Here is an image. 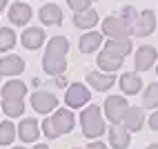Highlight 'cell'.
<instances>
[{
    "label": "cell",
    "mask_w": 158,
    "mask_h": 149,
    "mask_svg": "<svg viewBox=\"0 0 158 149\" xmlns=\"http://www.w3.org/2000/svg\"><path fill=\"white\" fill-rule=\"evenodd\" d=\"M67 54H69V40L65 36H54L47 42L45 56H43V69L49 76H62L67 69Z\"/></svg>",
    "instance_id": "obj_1"
},
{
    "label": "cell",
    "mask_w": 158,
    "mask_h": 149,
    "mask_svg": "<svg viewBox=\"0 0 158 149\" xmlns=\"http://www.w3.org/2000/svg\"><path fill=\"white\" fill-rule=\"evenodd\" d=\"M73 122H76V118H73L71 109H56L49 118L43 120V134L49 140H54V138L69 134L73 129Z\"/></svg>",
    "instance_id": "obj_2"
},
{
    "label": "cell",
    "mask_w": 158,
    "mask_h": 149,
    "mask_svg": "<svg viewBox=\"0 0 158 149\" xmlns=\"http://www.w3.org/2000/svg\"><path fill=\"white\" fill-rule=\"evenodd\" d=\"M80 125H82V134L87 138H98L105 134V120L98 105H89L80 111Z\"/></svg>",
    "instance_id": "obj_3"
},
{
    "label": "cell",
    "mask_w": 158,
    "mask_h": 149,
    "mask_svg": "<svg viewBox=\"0 0 158 149\" xmlns=\"http://www.w3.org/2000/svg\"><path fill=\"white\" fill-rule=\"evenodd\" d=\"M102 34L109 38H129L134 31L120 16H107L102 20Z\"/></svg>",
    "instance_id": "obj_4"
},
{
    "label": "cell",
    "mask_w": 158,
    "mask_h": 149,
    "mask_svg": "<svg viewBox=\"0 0 158 149\" xmlns=\"http://www.w3.org/2000/svg\"><path fill=\"white\" fill-rule=\"evenodd\" d=\"M127 100L123 98V96H109L107 100H105V105H102V109H105V116H107V120L111 122V125H116V122H123V116H125V111H127Z\"/></svg>",
    "instance_id": "obj_5"
},
{
    "label": "cell",
    "mask_w": 158,
    "mask_h": 149,
    "mask_svg": "<svg viewBox=\"0 0 158 149\" xmlns=\"http://www.w3.org/2000/svg\"><path fill=\"white\" fill-rule=\"evenodd\" d=\"M89 98H91V91H89L82 82L69 85V89H67V93H65V102H67V107H71V109L85 107V105L89 102Z\"/></svg>",
    "instance_id": "obj_6"
},
{
    "label": "cell",
    "mask_w": 158,
    "mask_h": 149,
    "mask_svg": "<svg viewBox=\"0 0 158 149\" xmlns=\"http://www.w3.org/2000/svg\"><path fill=\"white\" fill-rule=\"evenodd\" d=\"M31 107H34L38 114H51L58 109V98L49 91H34L31 93Z\"/></svg>",
    "instance_id": "obj_7"
},
{
    "label": "cell",
    "mask_w": 158,
    "mask_h": 149,
    "mask_svg": "<svg viewBox=\"0 0 158 149\" xmlns=\"http://www.w3.org/2000/svg\"><path fill=\"white\" fill-rule=\"evenodd\" d=\"M109 143L114 149H127L131 143V131L123 122H116L109 127Z\"/></svg>",
    "instance_id": "obj_8"
},
{
    "label": "cell",
    "mask_w": 158,
    "mask_h": 149,
    "mask_svg": "<svg viewBox=\"0 0 158 149\" xmlns=\"http://www.w3.org/2000/svg\"><path fill=\"white\" fill-rule=\"evenodd\" d=\"M158 58V51L149 45H143L138 47V51H136V58H134V67L136 71H147V69H152L154 67V62Z\"/></svg>",
    "instance_id": "obj_9"
},
{
    "label": "cell",
    "mask_w": 158,
    "mask_h": 149,
    "mask_svg": "<svg viewBox=\"0 0 158 149\" xmlns=\"http://www.w3.org/2000/svg\"><path fill=\"white\" fill-rule=\"evenodd\" d=\"M87 82H89V87L96 89V91H107V89L114 87L116 76H114V73H105V71L87 69Z\"/></svg>",
    "instance_id": "obj_10"
},
{
    "label": "cell",
    "mask_w": 158,
    "mask_h": 149,
    "mask_svg": "<svg viewBox=\"0 0 158 149\" xmlns=\"http://www.w3.org/2000/svg\"><path fill=\"white\" fill-rule=\"evenodd\" d=\"M154 29H156V14L152 9H145L143 14H138V20L134 25V34L143 38V36L154 34Z\"/></svg>",
    "instance_id": "obj_11"
},
{
    "label": "cell",
    "mask_w": 158,
    "mask_h": 149,
    "mask_svg": "<svg viewBox=\"0 0 158 149\" xmlns=\"http://www.w3.org/2000/svg\"><path fill=\"white\" fill-rule=\"evenodd\" d=\"M25 71V60L11 54V56H5L0 58V76H18V73Z\"/></svg>",
    "instance_id": "obj_12"
},
{
    "label": "cell",
    "mask_w": 158,
    "mask_h": 149,
    "mask_svg": "<svg viewBox=\"0 0 158 149\" xmlns=\"http://www.w3.org/2000/svg\"><path fill=\"white\" fill-rule=\"evenodd\" d=\"M38 18L43 20V25H47V27H58L62 23V9L58 5H54V2L43 5L40 11H38Z\"/></svg>",
    "instance_id": "obj_13"
},
{
    "label": "cell",
    "mask_w": 158,
    "mask_h": 149,
    "mask_svg": "<svg viewBox=\"0 0 158 149\" xmlns=\"http://www.w3.org/2000/svg\"><path fill=\"white\" fill-rule=\"evenodd\" d=\"M123 125L129 131H140L145 125V109L143 107H127V111L123 116Z\"/></svg>",
    "instance_id": "obj_14"
},
{
    "label": "cell",
    "mask_w": 158,
    "mask_h": 149,
    "mask_svg": "<svg viewBox=\"0 0 158 149\" xmlns=\"http://www.w3.org/2000/svg\"><path fill=\"white\" fill-rule=\"evenodd\" d=\"M20 42H23L25 49H40L45 42V31L40 27H29L23 31V36H20Z\"/></svg>",
    "instance_id": "obj_15"
},
{
    "label": "cell",
    "mask_w": 158,
    "mask_h": 149,
    "mask_svg": "<svg viewBox=\"0 0 158 149\" xmlns=\"http://www.w3.org/2000/svg\"><path fill=\"white\" fill-rule=\"evenodd\" d=\"M18 136L23 143H36L40 136V122H36L34 118H25L18 125Z\"/></svg>",
    "instance_id": "obj_16"
},
{
    "label": "cell",
    "mask_w": 158,
    "mask_h": 149,
    "mask_svg": "<svg viewBox=\"0 0 158 149\" xmlns=\"http://www.w3.org/2000/svg\"><path fill=\"white\" fill-rule=\"evenodd\" d=\"M102 51L125 58L127 54H131V40L129 38H109L107 42H105V49Z\"/></svg>",
    "instance_id": "obj_17"
},
{
    "label": "cell",
    "mask_w": 158,
    "mask_h": 149,
    "mask_svg": "<svg viewBox=\"0 0 158 149\" xmlns=\"http://www.w3.org/2000/svg\"><path fill=\"white\" fill-rule=\"evenodd\" d=\"M120 89L127 93V96H134L143 89V78L138 76L136 71H125L120 76Z\"/></svg>",
    "instance_id": "obj_18"
},
{
    "label": "cell",
    "mask_w": 158,
    "mask_h": 149,
    "mask_svg": "<svg viewBox=\"0 0 158 149\" xmlns=\"http://www.w3.org/2000/svg\"><path fill=\"white\" fill-rule=\"evenodd\" d=\"M29 18H31V7L25 5V2H14L11 7H9V20H11L14 25L18 27H23L29 23Z\"/></svg>",
    "instance_id": "obj_19"
},
{
    "label": "cell",
    "mask_w": 158,
    "mask_h": 149,
    "mask_svg": "<svg viewBox=\"0 0 158 149\" xmlns=\"http://www.w3.org/2000/svg\"><path fill=\"white\" fill-rule=\"evenodd\" d=\"M0 91H2V100H23L27 93V85L23 80H9Z\"/></svg>",
    "instance_id": "obj_20"
},
{
    "label": "cell",
    "mask_w": 158,
    "mask_h": 149,
    "mask_svg": "<svg viewBox=\"0 0 158 149\" xmlns=\"http://www.w3.org/2000/svg\"><path fill=\"white\" fill-rule=\"evenodd\" d=\"M73 25L78 29H91L98 25V11H94V9H85V11H76L73 14Z\"/></svg>",
    "instance_id": "obj_21"
},
{
    "label": "cell",
    "mask_w": 158,
    "mask_h": 149,
    "mask_svg": "<svg viewBox=\"0 0 158 149\" xmlns=\"http://www.w3.org/2000/svg\"><path fill=\"white\" fill-rule=\"evenodd\" d=\"M100 42H102V34H98V31H87L85 36H80L78 47H80L82 54H94V51L100 47Z\"/></svg>",
    "instance_id": "obj_22"
},
{
    "label": "cell",
    "mask_w": 158,
    "mask_h": 149,
    "mask_svg": "<svg viewBox=\"0 0 158 149\" xmlns=\"http://www.w3.org/2000/svg\"><path fill=\"white\" fill-rule=\"evenodd\" d=\"M123 60L120 56H114V54H107V51H102L98 54V67L105 71V73H111V71H118L123 67Z\"/></svg>",
    "instance_id": "obj_23"
},
{
    "label": "cell",
    "mask_w": 158,
    "mask_h": 149,
    "mask_svg": "<svg viewBox=\"0 0 158 149\" xmlns=\"http://www.w3.org/2000/svg\"><path fill=\"white\" fill-rule=\"evenodd\" d=\"M143 105L149 107V109H158V82L147 85L145 96H143Z\"/></svg>",
    "instance_id": "obj_24"
},
{
    "label": "cell",
    "mask_w": 158,
    "mask_h": 149,
    "mask_svg": "<svg viewBox=\"0 0 158 149\" xmlns=\"http://www.w3.org/2000/svg\"><path fill=\"white\" fill-rule=\"evenodd\" d=\"M14 138H16V127H14V122H9V120L0 122V145H2V147L11 145Z\"/></svg>",
    "instance_id": "obj_25"
},
{
    "label": "cell",
    "mask_w": 158,
    "mask_h": 149,
    "mask_svg": "<svg viewBox=\"0 0 158 149\" xmlns=\"http://www.w3.org/2000/svg\"><path fill=\"white\" fill-rule=\"evenodd\" d=\"M2 111L9 118H18L25 111V102L23 100H2Z\"/></svg>",
    "instance_id": "obj_26"
},
{
    "label": "cell",
    "mask_w": 158,
    "mask_h": 149,
    "mask_svg": "<svg viewBox=\"0 0 158 149\" xmlns=\"http://www.w3.org/2000/svg\"><path fill=\"white\" fill-rule=\"evenodd\" d=\"M14 45H16V34H14V29L2 27V29H0V51L14 49Z\"/></svg>",
    "instance_id": "obj_27"
},
{
    "label": "cell",
    "mask_w": 158,
    "mask_h": 149,
    "mask_svg": "<svg viewBox=\"0 0 158 149\" xmlns=\"http://www.w3.org/2000/svg\"><path fill=\"white\" fill-rule=\"evenodd\" d=\"M120 18H123L125 23L131 27V31H134V25H136V20H138V11H136L134 7H125V9H123V14H120Z\"/></svg>",
    "instance_id": "obj_28"
},
{
    "label": "cell",
    "mask_w": 158,
    "mask_h": 149,
    "mask_svg": "<svg viewBox=\"0 0 158 149\" xmlns=\"http://www.w3.org/2000/svg\"><path fill=\"white\" fill-rule=\"evenodd\" d=\"M67 5H69V9H73V14H76V11H85V9H89L91 0H67Z\"/></svg>",
    "instance_id": "obj_29"
},
{
    "label": "cell",
    "mask_w": 158,
    "mask_h": 149,
    "mask_svg": "<svg viewBox=\"0 0 158 149\" xmlns=\"http://www.w3.org/2000/svg\"><path fill=\"white\" fill-rule=\"evenodd\" d=\"M149 127H152L154 131H158V109H156V111L149 116Z\"/></svg>",
    "instance_id": "obj_30"
},
{
    "label": "cell",
    "mask_w": 158,
    "mask_h": 149,
    "mask_svg": "<svg viewBox=\"0 0 158 149\" xmlns=\"http://www.w3.org/2000/svg\"><path fill=\"white\" fill-rule=\"evenodd\" d=\"M87 149H107V145H105V143H89Z\"/></svg>",
    "instance_id": "obj_31"
},
{
    "label": "cell",
    "mask_w": 158,
    "mask_h": 149,
    "mask_svg": "<svg viewBox=\"0 0 158 149\" xmlns=\"http://www.w3.org/2000/svg\"><path fill=\"white\" fill-rule=\"evenodd\" d=\"M5 7H7V0H0V11H2Z\"/></svg>",
    "instance_id": "obj_32"
},
{
    "label": "cell",
    "mask_w": 158,
    "mask_h": 149,
    "mask_svg": "<svg viewBox=\"0 0 158 149\" xmlns=\"http://www.w3.org/2000/svg\"><path fill=\"white\" fill-rule=\"evenodd\" d=\"M34 149H49L47 145H34Z\"/></svg>",
    "instance_id": "obj_33"
},
{
    "label": "cell",
    "mask_w": 158,
    "mask_h": 149,
    "mask_svg": "<svg viewBox=\"0 0 158 149\" xmlns=\"http://www.w3.org/2000/svg\"><path fill=\"white\" fill-rule=\"evenodd\" d=\"M147 149H158V145H149V147H147Z\"/></svg>",
    "instance_id": "obj_34"
},
{
    "label": "cell",
    "mask_w": 158,
    "mask_h": 149,
    "mask_svg": "<svg viewBox=\"0 0 158 149\" xmlns=\"http://www.w3.org/2000/svg\"><path fill=\"white\" fill-rule=\"evenodd\" d=\"M11 149H25V147H11Z\"/></svg>",
    "instance_id": "obj_35"
},
{
    "label": "cell",
    "mask_w": 158,
    "mask_h": 149,
    "mask_svg": "<svg viewBox=\"0 0 158 149\" xmlns=\"http://www.w3.org/2000/svg\"><path fill=\"white\" fill-rule=\"evenodd\" d=\"M156 73H158V69H156Z\"/></svg>",
    "instance_id": "obj_36"
}]
</instances>
